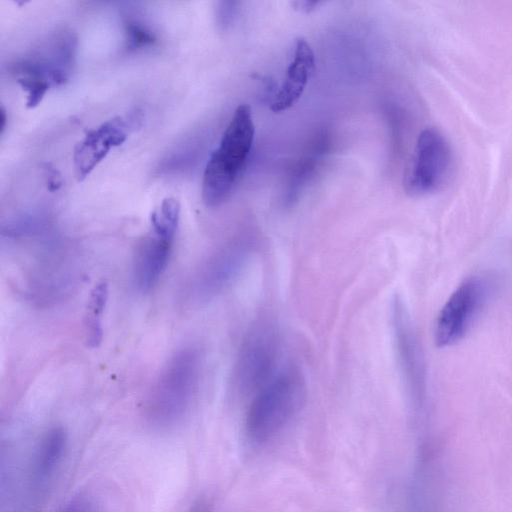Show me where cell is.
Instances as JSON below:
<instances>
[{
	"mask_svg": "<svg viewBox=\"0 0 512 512\" xmlns=\"http://www.w3.org/2000/svg\"><path fill=\"white\" fill-rule=\"evenodd\" d=\"M180 206L176 199L165 198L160 207L151 214L152 231L168 236H175L179 221Z\"/></svg>",
	"mask_w": 512,
	"mask_h": 512,
	"instance_id": "2e32d148",
	"label": "cell"
},
{
	"mask_svg": "<svg viewBox=\"0 0 512 512\" xmlns=\"http://www.w3.org/2000/svg\"><path fill=\"white\" fill-rule=\"evenodd\" d=\"M239 2L235 1H221L218 3L216 8V18L218 25L222 28H227L233 20L238 12Z\"/></svg>",
	"mask_w": 512,
	"mask_h": 512,
	"instance_id": "ac0fdd59",
	"label": "cell"
},
{
	"mask_svg": "<svg viewBox=\"0 0 512 512\" xmlns=\"http://www.w3.org/2000/svg\"><path fill=\"white\" fill-rule=\"evenodd\" d=\"M7 123V114L4 106L2 105L0 108V134L4 133L5 127Z\"/></svg>",
	"mask_w": 512,
	"mask_h": 512,
	"instance_id": "603a6c76",
	"label": "cell"
},
{
	"mask_svg": "<svg viewBox=\"0 0 512 512\" xmlns=\"http://www.w3.org/2000/svg\"><path fill=\"white\" fill-rule=\"evenodd\" d=\"M187 512H213L212 503L206 498H199L193 502Z\"/></svg>",
	"mask_w": 512,
	"mask_h": 512,
	"instance_id": "44dd1931",
	"label": "cell"
},
{
	"mask_svg": "<svg viewBox=\"0 0 512 512\" xmlns=\"http://www.w3.org/2000/svg\"><path fill=\"white\" fill-rule=\"evenodd\" d=\"M278 342L274 328L260 323L251 329L243 340L235 366V383L238 390L253 396L275 375Z\"/></svg>",
	"mask_w": 512,
	"mask_h": 512,
	"instance_id": "52a82bcc",
	"label": "cell"
},
{
	"mask_svg": "<svg viewBox=\"0 0 512 512\" xmlns=\"http://www.w3.org/2000/svg\"><path fill=\"white\" fill-rule=\"evenodd\" d=\"M73 33L61 31L40 49L12 65V72L26 91V106H37L50 87L64 84L70 76L76 50Z\"/></svg>",
	"mask_w": 512,
	"mask_h": 512,
	"instance_id": "277c9868",
	"label": "cell"
},
{
	"mask_svg": "<svg viewBox=\"0 0 512 512\" xmlns=\"http://www.w3.org/2000/svg\"><path fill=\"white\" fill-rule=\"evenodd\" d=\"M252 248L249 242L236 240L216 249L202 264L195 279L200 297H211L225 289L245 267Z\"/></svg>",
	"mask_w": 512,
	"mask_h": 512,
	"instance_id": "30bf717a",
	"label": "cell"
},
{
	"mask_svg": "<svg viewBox=\"0 0 512 512\" xmlns=\"http://www.w3.org/2000/svg\"><path fill=\"white\" fill-rule=\"evenodd\" d=\"M126 48L139 50L153 46L156 43L155 34L142 22L135 19L124 21Z\"/></svg>",
	"mask_w": 512,
	"mask_h": 512,
	"instance_id": "e0dca14e",
	"label": "cell"
},
{
	"mask_svg": "<svg viewBox=\"0 0 512 512\" xmlns=\"http://www.w3.org/2000/svg\"><path fill=\"white\" fill-rule=\"evenodd\" d=\"M199 376L200 358L195 349L182 348L168 360L145 404V417L153 428L168 430L184 419L197 391Z\"/></svg>",
	"mask_w": 512,
	"mask_h": 512,
	"instance_id": "7a4b0ae2",
	"label": "cell"
},
{
	"mask_svg": "<svg viewBox=\"0 0 512 512\" xmlns=\"http://www.w3.org/2000/svg\"><path fill=\"white\" fill-rule=\"evenodd\" d=\"M255 136L251 109L239 105L203 173L202 198L207 206L225 202L234 190L250 155Z\"/></svg>",
	"mask_w": 512,
	"mask_h": 512,
	"instance_id": "6da1fadb",
	"label": "cell"
},
{
	"mask_svg": "<svg viewBox=\"0 0 512 512\" xmlns=\"http://www.w3.org/2000/svg\"><path fill=\"white\" fill-rule=\"evenodd\" d=\"M67 447V433L59 426L48 429L35 444L26 478L32 500L41 498L50 487L62 465Z\"/></svg>",
	"mask_w": 512,
	"mask_h": 512,
	"instance_id": "8fae6325",
	"label": "cell"
},
{
	"mask_svg": "<svg viewBox=\"0 0 512 512\" xmlns=\"http://www.w3.org/2000/svg\"><path fill=\"white\" fill-rule=\"evenodd\" d=\"M141 119V113L136 108L126 116H115L88 131L73 151V166L78 181L86 178L111 148L121 145L131 130L140 125Z\"/></svg>",
	"mask_w": 512,
	"mask_h": 512,
	"instance_id": "9c48e42d",
	"label": "cell"
},
{
	"mask_svg": "<svg viewBox=\"0 0 512 512\" xmlns=\"http://www.w3.org/2000/svg\"><path fill=\"white\" fill-rule=\"evenodd\" d=\"M44 171L45 182L47 189L50 192L57 191L62 185V178L59 171L53 167L50 163H44L42 165Z\"/></svg>",
	"mask_w": 512,
	"mask_h": 512,
	"instance_id": "d6986e66",
	"label": "cell"
},
{
	"mask_svg": "<svg viewBox=\"0 0 512 512\" xmlns=\"http://www.w3.org/2000/svg\"><path fill=\"white\" fill-rule=\"evenodd\" d=\"M108 299V284L98 282L92 289L84 318L87 345L97 348L102 341V315Z\"/></svg>",
	"mask_w": 512,
	"mask_h": 512,
	"instance_id": "9a60e30c",
	"label": "cell"
},
{
	"mask_svg": "<svg viewBox=\"0 0 512 512\" xmlns=\"http://www.w3.org/2000/svg\"><path fill=\"white\" fill-rule=\"evenodd\" d=\"M306 395L302 376L294 371L275 375L252 398L245 418V431L256 444L278 435L299 412Z\"/></svg>",
	"mask_w": 512,
	"mask_h": 512,
	"instance_id": "3957f363",
	"label": "cell"
},
{
	"mask_svg": "<svg viewBox=\"0 0 512 512\" xmlns=\"http://www.w3.org/2000/svg\"><path fill=\"white\" fill-rule=\"evenodd\" d=\"M497 279L477 274L464 280L442 307L435 325V342L446 347L461 340L493 295Z\"/></svg>",
	"mask_w": 512,
	"mask_h": 512,
	"instance_id": "8992f818",
	"label": "cell"
},
{
	"mask_svg": "<svg viewBox=\"0 0 512 512\" xmlns=\"http://www.w3.org/2000/svg\"><path fill=\"white\" fill-rule=\"evenodd\" d=\"M454 172V155L446 137L436 128L423 129L404 175L405 191L425 196L440 191Z\"/></svg>",
	"mask_w": 512,
	"mask_h": 512,
	"instance_id": "5b68a950",
	"label": "cell"
},
{
	"mask_svg": "<svg viewBox=\"0 0 512 512\" xmlns=\"http://www.w3.org/2000/svg\"><path fill=\"white\" fill-rule=\"evenodd\" d=\"M296 5V8H299V10L308 12L310 10L315 9L317 6L322 4L321 2H310V1H298L294 3Z\"/></svg>",
	"mask_w": 512,
	"mask_h": 512,
	"instance_id": "7402d4cb",
	"label": "cell"
},
{
	"mask_svg": "<svg viewBox=\"0 0 512 512\" xmlns=\"http://www.w3.org/2000/svg\"><path fill=\"white\" fill-rule=\"evenodd\" d=\"M433 446L423 445L412 487L410 512H441V475Z\"/></svg>",
	"mask_w": 512,
	"mask_h": 512,
	"instance_id": "5bb4252c",
	"label": "cell"
},
{
	"mask_svg": "<svg viewBox=\"0 0 512 512\" xmlns=\"http://www.w3.org/2000/svg\"><path fill=\"white\" fill-rule=\"evenodd\" d=\"M174 238L152 231L135 251L134 282L140 291L150 290L159 280L168 264Z\"/></svg>",
	"mask_w": 512,
	"mask_h": 512,
	"instance_id": "4fadbf2b",
	"label": "cell"
},
{
	"mask_svg": "<svg viewBox=\"0 0 512 512\" xmlns=\"http://www.w3.org/2000/svg\"><path fill=\"white\" fill-rule=\"evenodd\" d=\"M314 68L315 57L310 44L303 38L297 39L284 81L271 103L274 113L290 109L300 99Z\"/></svg>",
	"mask_w": 512,
	"mask_h": 512,
	"instance_id": "7c38bea8",
	"label": "cell"
},
{
	"mask_svg": "<svg viewBox=\"0 0 512 512\" xmlns=\"http://www.w3.org/2000/svg\"><path fill=\"white\" fill-rule=\"evenodd\" d=\"M396 350L405 386L415 413H422L426 402V376L423 355L413 326L402 302L393 306Z\"/></svg>",
	"mask_w": 512,
	"mask_h": 512,
	"instance_id": "ba28073f",
	"label": "cell"
},
{
	"mask_svg": "<svg viewBox=\"0 0 512 512\" xmlns=\"http://www.w3.org/2000/svg\"><path fill=\"white\" fill-rule=\"evenodd\" d=\"M57 512H92L91 503L83 496L70 499Z\"/></svg>",
	"mask_w": 512,
	"mask_h": 512,
	"instance_id": "ffe728a7",
	"label": "cell"
}]
</instances>
